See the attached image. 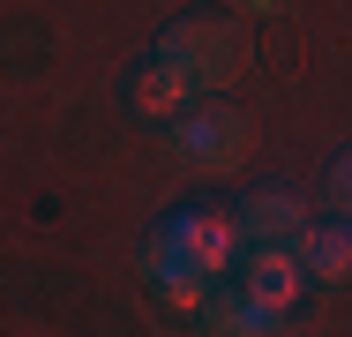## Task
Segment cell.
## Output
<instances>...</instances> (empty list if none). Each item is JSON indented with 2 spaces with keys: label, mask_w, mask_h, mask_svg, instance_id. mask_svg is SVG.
<instances>
[{
  "label": "cell",
  "mask_w": 352,
  "mask_h": 337,
  "mask_svg": "<svg viewBox=\"0 0 352 337\" xmlns=\"http://www.w3.org/2000/svg\"><path fill=\"white\" fill-rule=\"evenodd\" d=\"M240 248H248V240H240V217H232L225 202H188V210H173V217L150 232L142 270L180 263V270H195V277H232Z\"/></svg>",
  "instance_id": "obj_1"
},
{
  "label": "cell",
  "mask_w": 352,
  "mask_h": 337,
  "mask_svg": "<svg viewBox=\"0 0 352 337\" xmlns=\"http://www.w3.org/2000/svg\"><path fill=\"white\" fill-rule=\"evenodd\" d=\"M157 53L173 67H188L195 90H225V83H240V67H248V23L225 15V8H188L180 23H165Z\"/></svg>",
  "instance_id": "obj_2"
},
{
  "label": "cell",
  "mask_w": 352,
  "mask_h": 337,
  "mask_svg": "<svg viewBox=\"0 0 352 337\" xmlns=\"http://www.w3.org/2000/svg\"><path fill=\"white\" fill-rule=\"evenodd\" d=\"M173 150H180V165H195V173H225V165H240V157L255 150V120H248L225 90H195V98L173 113Z\"/></svg>",
  "instance_id": "obj_3"
},
{
  "label": "cell",
  "mask_w": 352,
  "mask_h": 337,
  "mask_svg": "<svg viewBox=\"0 0 352 337\" xmlns=\"http://www.w3.org/2000/svg\"><path fill=\"white\" fill-rule=\"evenodd\" d=\"M232 285H240L270 323L307 300V270L292 255V240H248V263H232Z\"/></svg>",
  "instance_id": "obj_4"
},
{
  "label": "cell",
  "mask_w": 352,
  "mask_h": 337,
  "mask_svg": "<svg viewBox=\"0 0 352 337\" xmlns=\"http://www.w3.org/2000/svg\"><path fill=\"white\" fill-rule=\"evenodd\" d=\"M120 98H128V113H135V120H173V113L195 98V83H188V67H173L165 53H150L142 67H128Z\"/></svg>",
  "instance_id": "obj_5"
},
{
  "label": "cell",
  "mask_w": 352,
  "mask_h": 337,
  "mask_svg": "<svg viewBox=\"0 0 352 337\" xmlns=\"http://www.w3.org/2000/svg\"><path fill=\"white\" fill-rule=\"evenodd\" d=\"M292 255H300V270H307V277H322V285H345V270H352V232H345V210H330L322 225L307 217V225H300V240H292Z\"/></svg>",
  "instance_id": "obj_6"
},
{
  "label": "cell",
  "mask_w": 352,
  "mask_h": 337,
  "mask_svg": "<svg viewBox=\"0 0 352 337\" xmlns=\"http://www.w3.org/2000/svg\"><path fill=\"white\" fill-rule=\"evenodd\" d=\"M232 217H240V240H300L307 195H292V188H255Z\"/></svg>",
  "instance_id": "obj_7"
},
{
  "label": "cell",
  "mask_w": 352,
  "mask_h": 337,
  "mask_svg": "<svg viewBox=\"0 0 352 337\" xmlns=\"http://www.w3.org/2000/svg\"><path fill=\"white\" fill-rule=\"evenodd\" d=\"M345 195H352V157H330V173H322V202L345 210Z\"/></svg>",
  "instance_id": "obj_8"
}]
</instances>
